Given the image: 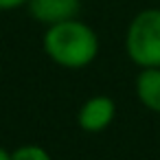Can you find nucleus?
I'll use <instances>...</instances> for the list:
<instances>
[{"label": "nucleus", "mask_w": 160, "mask_h": 160, "mask_svg": "<svg viewBox=\"0 0 160 160\" xmlns=\"http://www.w3.org/2000/svg\"><path fill=\"white\" fill-rule=\"evenodd\" d=\"M44 48L59 66L81 68L94 59L99 42L90 27L68 20L48 29V33L44 35Z\"/></svg>", "instance_id": "1"}, {"label": "nucleus", "mask_w": 160, "mask_h": 160, "mask_svg": "<svg viewBox=\"0 0 160 160\" xmlns=\"http://www.w3.org/2000/svg\"><path fill=\"white\" fill-rule=\"evenodd\" d=\"M127 53L142 68H160V11L138 13L127 31Z\"/></svg>", "instance_id": "2"}, {"label": "nucleus", "mask_w": 160, "mask_h": 160, "mask_svg": "<svg viewBox=\"0 0 160 160\" xmlns=\"http://www.w3.org/2000/svg\"><path fill=\"white\" fill-rule=\"evenodd\" d=\"M114 118V101L108 97H92L79 110V125L86 132H101Z\"/></svg>", "instance_id": "3"}, {"label": "nucleus", "mask_w": 160, "mask_h": 160, "mask_svg": "<svg viewBox=\"0 0 160 160\" xmlns=\"http://www.w3.org/2000/svg\"><path fill=\"white\" fill-rule=\"evenodd\" d=\"M79 11V0H31V13L48 24L72 20Z\"/></svg>", "instance_id": "4"}, {"label": "nucleus", "mask_w": 160, "mask_h": 160, "mask_svg": "<svg viewBox=\"0 0 160 160\" xmlns=\"http://www.w3.org/2000/svg\"><path fill=\"white\" fill-rule=\"evenodd\" d=\"M136 92L145 108L160 112V68H145L138 75Z\"/></svg>", "instance_id": "5"}, {"label": "nucleus", "mask_w": 160, "mask_h": 160, "mask_svg": "<svg viewBox=\"0 0 160 160\" xmlns=\"http://www.w3.org/2000/svg\"><path fill=\"white\" fill-rule=\"evenodd\" d=\"M11 160H51V156L40 145H22L11 153Z\"/></svg>", "instance_id": "6"}, {"label": "nucleus", "mask_w": 160, "mask_h": 160, "mask_svg": "<svg viewBox=\"0 0 160 160\" xmlns=\"http://www.w3.org/2000/svg\"><path fill=\"white\" fill-rule=\"evenodd\" d=\"M22 2H27V0H0V9H11V7L22 5Z\"/></svg>", "instance_id": "7"}, {"label": "nucleus", "mask_w": 160, "mask_h": 160, "mask_svg": "<svg viewBox=\"0 0 160 160\" xmlns=\"http://www.w3.org/2000/svg\"><path fill=\"white\" fill-rule=\"evenodd\" d=\"M0 160H11V153L7 149H2V147H0Z\"/></svg>", "instance_id": "8"}]
</instances>
